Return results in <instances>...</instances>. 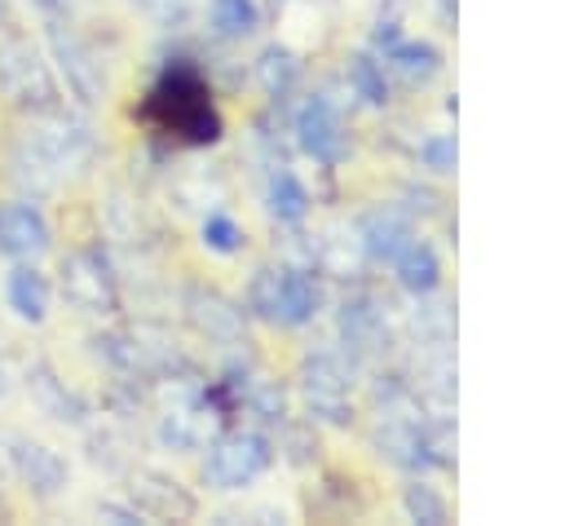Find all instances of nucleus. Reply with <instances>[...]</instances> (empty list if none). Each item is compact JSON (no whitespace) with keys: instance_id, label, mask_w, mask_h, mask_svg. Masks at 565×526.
<instances>
[{"instance_id":"nucleus-10","label":"nucleus","mask_w":565,"mask_h":526,"mask_svg":"<svg viewBox=\"0 0 565 526\" xmlns=\"http://www.w3.org/2000/svg\"><path fill=\"white\" fill-rule=\"evenodd\" d=\"M185 318L199 336H207L216 345H243V309L230 296H221L216 287H190Z\"/></svg>"},{"instance_id":"nucleus-32","label":"nucleus","mask_w":565,"mask_h":526,"mask_svg":"<svg viewBox=\"0 0 565 526\" xmlns=\"http://www.w3.org/2000/svg\"><path fill=\"white\" fill-rule=\"evenodd\" d=\"M9 393V371H4V362H0V398Z\"/></svg>"},{"instance_id":"nucleus-15","label":"nucleus","mask_w":565,"mask_h":526,"mask_svg":"<svg viewBox=\"0 0 565 526\" xmlns=\"http://www.w3.org/2000/svg\"><path fill=\"white\" fill-rule=\"evenodd\" d=\"M340 336H344V345L353 354H375L384 345V314H380V305L366 301V296L344 301V309H340Z\"/></svg>"},{"instance_id":"nucleus-23","label":"nucleus","mask_w":565,"mask_h":526,"mask_svg":"<svg viewBox=\"0 0 565 526\" xmlns=\"http://www.w3.org/2000/svg\"><path fill=\"white\" fill-rule=\"evenodd\" d=\"M349 84L366 106H384L388 102V80H384V62H375L371 53H353L349 57Z\"/></svg>"},{"instance_id":"nucleus-11","label":"nucleus","mask_w":565,"mask_h":526,"mask_svg":"<svg viewBox=\"0 0 565 526\" xmlns=\"http://www.w3.org/2000/svg\"><path fill=\"white\" fill-rule=\"evenodd\" d=\"M22 380H26L31 402H35L49 420H57V424H84V420H88V402H84V398L53 371V362H44V358L26 362Z\"/></svg>"},{"instance_id":"nucleus-22","label":"nucleus","mask_w":565,"mask_h":526,"mask_svg":"<svg viewBox=\"0 0 565 526\" xmlns=\"http://www.w3.org/2000/svg\"><path fill=\"white\" fill-rule=\"evenodd\" d=\"M265 199H269V212H274L278 221H291V225H296V221L309 217V190H305L291 172H274Z\"/></svg>"},{"instance_id":"nucleus-17","label":"nucleus","mask_w":565,"mask_h":526,"mask_svg":"<svg viewBox=\"0 0 565 526\" xmlns=\"http://www.w3.org/2000/svg\"><path fill=\"white\" fill-rule=\"evenodd\" d=\"M318 278L309 270H282V292H278V323L282 327H300L318 314Z\"/></svg>"},{"instance_id":"nucleus-20","label":"nucleus","mask_w":565,"mask_h":526,"mask_svg":"<svg viewBox=\"0 0 565 526\" xmlns=\"http://www.w3.org/2000/svg\"><path fill=\"white\" fill-rule=\"evenodd\" d=\"M256 80L269 97H287L300 80V57L287 49V44H265L256 53Z\"/></svg>"},{"instance_id":"nucleus-2","label":"nucleus","mask_w":565,"mask_h":526,"mask_svg":"<svg viewBox=\"0 0 565 526\" xmlns=\"http://www.w3.org/2000/svg\"><path fill=\"white\" fill-rule=\"evenodd\" d=\"M0 88H4V97H13L18 111H31V115H49L62 106V88H57L49 62L22 35L0 40Z\"/></svg>"},{"instance_id":"nucleus-1","label":"nucleus","mask_w":565,"mask_h":526,"mask_svg":"<svg viewBox=\"0 0 565 526\" xmlns=\"http://www.w3.org/2000/svg\"><path fill=\"white\" fill-rule=\"evenodd\" d=\"M146 115L163 128V133H177L181 141L190 146H212L221 137V115L207 97V84L194 66L185 62H172L159 84L150 88V102H146Z\"/></svg>"},{"instance_id":"nucleus-5","label":"nucleus","mask_w":565,"mask_h":526,"mask_svg":"<svg viewBox=\"0 0 565 526\" xmlns=\"http://www.w3.org/2000/svg\"><path fill=\"white\" fill-rule=\"evenodd\" d=\"M26 141L49 159L53 172H84L93 164V155H97L93 128L79 115H66L62 106L49 111V115H40V128Z\"/></svg>"},{"instance_id":"nucleus-8","label":"nucleus","mask_w":565,"mask_h":526,"mask_svg":"<svg viewBox=\"0 0 565 526\" xmlns=\"http://www.w3.org/2000/svg\"><path fill=\"white\" fill-rule=\"evenodd\" d=\"M296 141L305 155H313L318 164H340L349 155V133L335 115V106L327 97H309L296 115Z\"/></svg>"},{"instance_id":"nucleus-7","label":"nucleus","mask_w":565,"mask_h":526,"mask_svg":"<svg viewBox=\"0 0 565 526\" xmlns=\"http://www.w3.org/2000/svg\"><path fill=\"white\" fill-rule=\"evenodd\" d=\"M44 35H49V49H53L57 71L66 75V88L75 93V102H79V106H97L102 93H106V75H102L97 53H93L66 22H49Z\"/></svg>"},{"instance_id":"nucleus-4","label":"nucleus","mask_w":565,"mask_h":526,"mask_svg":"<svg viewBox=\"0 0 565 526\" xmlns=\"http://www.w3.org/2000/svg\"><path fill=\"white\" fill-rule=\"evenodd\" d=\"M57 283H62L66 305H75L79 314H115L119 309V283H115L106 256L93 252V248L66 252L62 270H57Z\"/></svg>"},{"instance_id":"nucleus-29","label":"nucleus","mask_w":565,"mask_h":526,"mask_svg":"<svg viewBox=\"0 0 565 526\" xmlns=\"http://www.w3.org/2000/svg\"><path fill=\"white\" fill-rule=\"evenodd\" d=\"M419 159H424V168H433V172H455V137H446V133L428 137V141L419 146Z\"/></svg>"},{"instance_id":"nucleus-16","label":"nucleus","mask_w":565,"mask_h":526,"mask_svg":"<svg viewBox=\"0 0 565 526\" xmlns=\"http://www.w3.org/2000/svg\"><path fill=\"white\" fill-rule=\"evenodd\" d=\"M411 239H415V234H411V221H406L402 212H393V208H380V212H371V217L362 221V248H366V256H375V261H393Z\"/></svg>"},{"instance_id":"nucleus-14","label":"nucleus","mask_w":565,"mask_h":526,"mask_svg":"<svg viewBox=\"0 0 565 526\" xmlns=\"http://www.w3.org/2000/svg\"><path fill=\"white\" fill-rule=\"evenodd\" d=\"M4 296H9V305H13V314L22 323H44L49 318V283H44V274L31 261H18L9 270Z\"/></svg>"},{"instance_id":"nucleus-19","label":"nucleus","mask_w":565,"mask_h":526,"mask_svg":"<svg viewBox=\"0 0 565 526\" xmlns=\"http://www.w3.org/2000/svg\"><path fill=\"white\" fill-rule=\"evenodd\" d=\"M393 265H397V283H402L406 292H415V296H428V292L437 287V278H441L437 252H433L428 243H419V239H411V243L393 256Z\"/></svg>"},{"instance_id":"nucleus-25","label":"nucleus","mask_w":565,"mask_h":526,"mask_svg":"<svg viewBox=\"0 0 565 526\" xmlns=\"http://www.w3.org/2000/svg\"><path fill=\"white\" fill-rule=\"evenodd\" d=\"M402 508H406V517L411 522H419V526H446V499L428 486V482H411L406 491H402Z\"/></svg>"},{"instance_id":"nucleus-9","label":"nucleus","mask_w":565,"mask_h":526,"mask_svg":"<svg viewBox=\"0 0 565 526\" xmlns=\"http://www.w3.org/2000/svg\"><path fill=\"white\" fill-rule=\"evenodd\" d=\"M128 495H132V504L141 508V517H163V522H185V517H194V495L177 482V477H168V473H159V469H132V477H128Z\"/></svg>"},{"instance_id":"nucleus-18","label":"nucleus","mask_w":565,"mask_h":526,"mask_svg":"<svg viewBox=\"0 0 565 526\" xmlns=\"http://www.w3.org/2000/svg\"><path fill=\"white\" fill-rule=\"evenodd\" d=\"M159 438L172 451H194L207 438V398L203 402H172L159 420Z\"/></svg>"},{"instance_id":"nucleus-21","label":"nucleus","mask_w":565,"mask_h":526,"mask_svg":"<svg viewBox=\"0 0 565 526\" xmlns=\"http://www.w3.org/2000/svg\"><path fill=\"white\" fill-rule=\"evenodd\" d=\"M388 66L406 80V84H428L437 71H441V53L424 40H397L388 49Z\"/></svg>"},{"instance_id":"nucleus-6","label":"nucleus","mask_w":565,"mask_h":526,"mask_svg":"<svg viewBox=\"0 0 565 526\" xmlns=\"http://www.w3.org/2000/svg\"><path fill=\"white\" fill-rule=\"evenodd\" d=\"M349 367L335 354H309L300 362V389H305V407L327 420V424H349L353 402H349Z\"/></svg>"},{"instance_id":"nucleus-3","label":"nucleus","mask_w":565,"mask_h":526,"mask_svg":"<svg viewBox=\"0 0 565 526\" xmlns=\"http://www.w3.org/2000/svg\"><path fill=\"white\" fill-rule=\"evenodd\" d=\"M265 464H269V442L252 429H230L207 442L203 482L216 491H238V486L256 482L265 473Z\"/></svg>"},{"instance_id":"nucleus-26","label":"nucleus","mask_w":565,"mask_h":526,"mask_svg":"<svg viewBox=\"0 0 565 526\" xmlns=\"http://www.w3.org/2000/svg\"><path fill=\"white\" fill-rule=\"evenodd\" d=\"M278 292H282V270L260 265V270L252 274V287H247V305H252V314L265 318V323H278Z\"/></svg>"},{"instance_id":"nucleus-31","label":"nucleus","mask_w":565,"mask_h":526,"mask_svg":"<svg viewBox=\"0 0 565 526\" xmlns=\"http://www.w3.org/2000/svg\"><path fill=\"white\" fill-rule=\"evenodd\" d=\"M437 4H441V13H446V18H455V9H459V0H437Z\"/></svg>"},{"instance_id":"nucleus-13","label":"nucleus","mask_w":565,"mask_h":526,"mask_svg":"<svg viewBox=\"0 0 565 526\" xmlns=\"http://www.w3.org/2000/svg\"><path fill=\"white\" fill-rule=\"evenodd\" d=\"M53 243L49 221L31 203H0V252L13 261H35Z\"/></svg>"},{"instance_id":"nucleus-12","label":"nucleus","mask_w":565,"mask_h":526,"mask_svg":"<svg viewBox=\"0 0 565 526\" xmlns=\"http://www.w3.org/2000/svg\"><path fill=\"white\" fill-rule=\"evenodd\" d=\"M9 469L18 473V482L40 495V499H53L62 486H66V460L44 446V442H31V438H18L13 451H9Z\"/></svg>"},{"instance_id":"nucleus-28","label":"nucleus","mask_w":565,"mask_h":526,"mask_svg":"<svg viewBox=\"0 0 565 526\" xmlns=\"http://www.w3.org/2000/svg\"><path fill=\"white\" fill-rule=\"evenodd\" d=\"M203 243H207L212 252H234V248L243 243V230H238L225 212H212V217L203 221Z\"/></svg>"},{"instance_id":"nucleus-24","label":"nucleus","mask_w":565,"mask_h":526,"mask_svg":"<svg viewBox=\"0 0 565 526\" xmlns=\"http://www.w3.org/2000/svg\"><path fill=\"white\" fill-rule=\"evenodd\" d=\"M256 0H212V27L221 40H243L256 31Z\"/></svg>"},{"instance_id":"nucleus-30","label":"nucleus","mask_w":565,"mask_h":526,"mask_svg":"<svg viewBox=\"0 0 565 526\" xmlns=\"http://www.w3.org/2000/svg\"><path fill=\"white\" fill-rule=\"evenodd\" d=\"M40 9H49V13H57V9H66V0H35Z\"/></svg>"},{"instance_id":"nucleus-27","label":"nucleus","mask_w":565,"mask_h":526,"mask_svg":"<svg viewBox=\"0 0 565 526\" xmlns=\"http://www.w3.org/2000/svg\"><path fill=\"white\" fill-rule=\"evenodd\" d=\"M243 402L260 415V420H282V411H287V398H282V389L278 385H269V380H260V385H252V389H243Z\"/></svg>"}]
</instances>
